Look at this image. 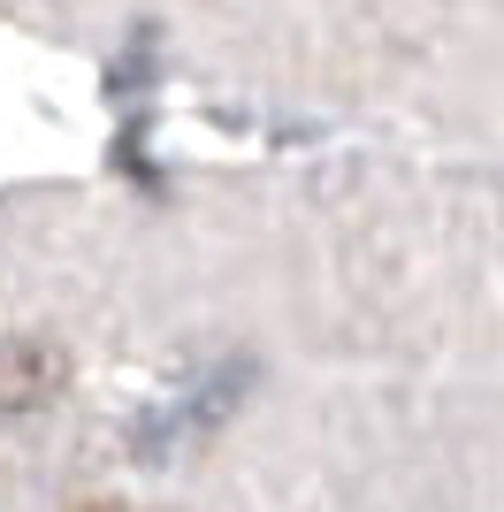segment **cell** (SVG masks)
Returning a JSON list of instances; mask_svg holds the SVG:
<instances>
[{
	"mask_svg": "<svg viewBox=\"0 0 504 512\" xmlns=\"http://www.w3.org/2000/svg\"><path fill=\"white\" fill-rule=\"evenodd\" d=\"M252 383H260V360H252V352H237V360H214L207 375H199L191 390H176L168 406L138 413V421H130V451H138V467H161V459H176L184 444L214 436V428L245 406Z\"/></svg>",
	"mask_w": 504,
	"mask_h": 512,
	"instance_id": "1",
	"label": "cell"
},
{
	"mask_svg": "<svg viewBox=\"0 0 504 512\" xmlns=\"http://www.w3.org/2000/svg\"><path fill=\"white\" fill-rule=\"evenodd\" d=\"M153 85H161V23L138 16L123 54H115V69H107V100L130 115V107H153Z\"/></svg>",
	"mask_w": 504,
	"mask_h": 512,
	"instance_id": "2",
	"label": "cell"
},
{
	"mask_svg": "<svg viewBox=\"0 0 504 512\" xmlns=\"http://www.w3.org/2000/svg\"><path fill=\"white\" fill-rule=\"evenodd\" d=\"M54 383H62L54 344H39V337H16V344H8V367H0V406H8V421H23L31 406H46Z\"/></svg>",
	"mask_w": 504,
	"mask_h": 512,
	"instance_id": "3",
	"label": "cell"
},
{
	"mask_svg": "<svg viewBox=\"0 0 504 512\" xmlns=\"http://www.w3.org/2000/svg\"><path fill=\"white\" fill-rule=\"evenodd\" d=\"M146 130H153V107H130L123 123H115V169H123V176H130V184H138L146 199H161V184H168V176L153 169V146H146Z\"/></svg>",
	"mask_w": 504,
	"mask_h": 512,
	"instance_id": "4",
	"label": "cell"
}]
</instances>
